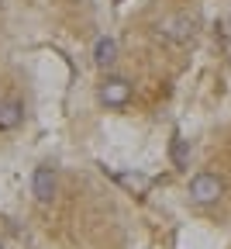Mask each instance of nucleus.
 Masks as SVG:
<instances>
[{"label": "nucleus", "instance_id": "7ed1b4c3", "mask_svg": "<svg viewBox=\"0 0 231 249\" xmlns=\"http://www.w3.org/2000/svg\"><path fill=\"white\" fill-rule=\"evenodd\" d=\"M128 97H131L128 80H107V83L100 87V101H104L107 107H121V104H128Z\"/></svg>", "mask_w": 231, "mask_h": 249}, {"label": "nucleus", "instance_id": "20e7f679", "mask_svg": "<svg viewBox=\"0 0 231 249\" xmlns=\"http://www.w3.org/2000/svg\"><path fill=\"white\" fill-rule=\"evenodd\" d=\"M159 31H162L166 38L183 42V38H190V35H193V21H190V18H183V14H173V18H166V21H159Z\"/></svg>", "mask_w": 231, "mask_h": 249}, {"label": "nucleus", "instance_id": "1a4fd4ad", "mask_svg": "<svg viewBox=\"0 0 231 249\" xmlns=\"http://www.w3.org/2000/svg\"><path fill=\"white\" fill-rule=\"evenodd\" d=\"M0 249H4V246H0Z\"/></svg>", "mask_w": 231, "mask_h": 249}, {"label": "nucleus", "instance_id": "f03ea898", "mask_svg": "<svg viewBox=\"0 0 231 249\" xmlns=\"http://www.w3.org/2000/svg\"><path fill=\"white\" fill-rule=\"evenodd\" d=\"M31 191H35V197H38L42 204H49V201L55 197V173H52L49 166H38L35 177H31Z\"/></svg>", "mask_w": 231, "mask_h": 249}, {"label": "nucleus", "instance_id": "39448f33", "mask_svg": "<svg viewBox=\"0 0 231 249\" xmlns=\"http://www.w3.org/2000/svg\"><path fill=\"white\" fill-rule=\"evenodd\" d=\"M24 121V107H21V101H0V132H14L17 124Z\"/></svg>", "mask_w": 231, "mask_h": 249}, {"label": "nucleus", "instance_id": "423d86ee", "mask_svg": "<svg viewBox=\"0 0 231 249\" xmlns=\"http://www.w3.org/2000/svg\"><path fill=\"white\" fill-rule=\"evenodd\" d=\"M114 59H117V42H114V38H97V45H93V62H97V66H111Z\"/></svg>", "mask_w": 231, "mask_h": 249}, {"label": "nucleus", "instance_id": "0eeeda50", "mask_svg": "<svg viewBox=\"0 0 231 249\" xmlns=\"http://www.w3.org/2000/svg\"><path fill=\"white\" fill-rule=\"evenodd\" d=\"M173 160H176V166H186V142L183 139L173 142Z\"/></svg>", "mask_w": 231, "mask_h": 249}, {"label": "nucleus", "instance_id": "f257e3e1", "mask_svg": "<svg viewBox=\"0 0 231 249\" xmlns=\"http://www.w3.org/2000/svg\"><path fill=\"white\" fill-rule=\"evenodd\" d=\"M221 191H224V183H221L214 173H197V177L190 180V197H193L197 204H211V201H217Z\"/></svg>", "mask_w": 231, "mask_h": 249}, {"label": "nucleus", "instance_id": "6e6552de", "mask_svg": "<svg viewBox=\"0 0 231 249\" xmlns=\"http://www.w3.org/2000/svg\"><path fill=\"white\" fill-rule=\"evenodd\" d=\"M121 180L131 183V187H145V177H131V173H128V177H121Z\"/></svg>", "mask_w": 231, "mask_h": 249}]
</instances>
